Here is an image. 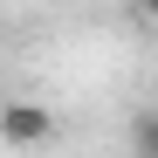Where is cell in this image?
Instances as JSON below:
<instances>
[{
    "mask_svg": "<svg viewBox=\"0 0 158 158\" xmlns=\"http://www.w3.org/2000/svg\"><path fill=\"white\" fill-rule=\"evenodd\" d=\"M131 158H158V110L131 117Z\"/></svg>",
    "mask_w": 158,
    "mask_h": 158,
    "instance_id": "obj_2",
    "label": "cell"
},
{
    "mask_svg": "<svg viewBox=\"0 0 158 158\" xmlns=\"http://www.w3.org/2000/svg\"><path fill=\"white\" fill-rule=\"evenodd\" d=\"M138 14H151V21H158V0H138Z\"/></svg>",
    "mask_w": 158,
    "mask_h": 158,
    "instance_id": "obj_3",
    "label": "cell"
},
{
    "mask_svg": "<svg viewBox=\"0 0 158 158\" xmlns=\"http://www.w3.org/2000/svg\"><path fill=\"white\" fill-rule=\"evenodd\" d=\"M48 124H55V117H48L41 103H0V138H7V144H41Z\"/></svg>",
    "mask_w": 158,
    "mask_h": 158,
    "instance_id": "obj_1",
    "label": "cell"
}]
</instances>
